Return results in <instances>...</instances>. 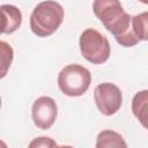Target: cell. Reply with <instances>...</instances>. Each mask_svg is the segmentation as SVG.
Returning a JSON list of instances; mask_svg holds the SVG:
<instances>
[{
  "mask_svg": "<svg viewBox=\"0 0 148 148\" xmlns=\"http://www.w3.org/2000/svg\"><path fill=\"white\" fill-rule=\"evenodd\" d=\"M132 27L136 38L141 40L148 39V13L143 12L132 16Z\"/></svg>",
  "mask_w": 148,
  "mask_h": 148,
  "instance_id": "8fae6325",
  "label": "cell"
},
{
  "mask_svg": "<svg viewBox=\"0 0 148 148\" xmlns=\"http://www.w3.org/2000/svg\"><path fill=\"white\" fill-rule=\"evenodd\" d=\"M140 2H142V3H145V5H147L148 3V0H139Z\"/></svg>",
  "mask_w": 148,
  "mask_h": 148,
  "instance_id": "4fadbf2b",
  "label": "cell"
},
{
  "mask_svg": "<svg viewBox=\"0 0 148 148\" xmlns=\"http://www.w3.org/2000/svg\"><path fill=\"white\" fill-rule=\"evenodd\" d=\"M147 110H148V91L142 90L136 92L132 99V111L143 127H147Z\"/></svg>",
  "mask_w": 148,
  "mask_h": 148,
  "instance_id": "ba28073f",
  "label": "cell"
},
{
  "mask_svg": "<svg viewBox=\"0 0 148 148\" xmlns=\"http://www.w3.org/2000/svg\"><path fill=\"white\" fill-rule=\"evenodd\" d=\"M94 99L98 111L104 116L114 114L123 104V94L119 87L111 82H103L96 86Z\"/></svg>",
  "mask_w": 148,
  "mask_h": 148,
  "instance_id": "5b68a950",
  "label": "cell"
},
{
  "mask_svg": "<svg viewBox=\"0 0 148 148\" xmlns=\"http://www.w3.org/2000/svg\"><path fill=\"white\" fill-rule=\"evenodd\" d=\"M96 148H110V147H127L124 138L112 131V130H104L98 133L96 139Z\"/></svg>",
  "mask_w": 148,
  "mask_h": 148,
  "instance_id": "9c48e42d",
  "label": "cell"
},
{
  "mask_svg": "<svg viewBox=\"0 0 148 148\" xmlns=\"http://www.w3.org/2000/svg\"><path fill=\"white\" fill-rule=\"evenodd\" d=\"M56 146H57V142L49 136L36 138L29 143V147H56Z\"/></svg>",
  "mask_w": 148,
  "mask_h": 148,
  "instance_id": "7c38bea8",
  "label": "cell"
},
{
  "mask_svg": "<svg viewBox=\"0 0 148 148\" xmlns=\"http://www.w3.org/2000/svg\"><path fill=\"white\" fill-rule=\"evenodd\" d=\"M79 46L82 57L94 65L104 64L111 54V46L108 38L92 28L82 31L79 39Z\"/></svg>",
  "mask_w": 148,
  "mask_h": 148,
  "instance_id": "277c9868",
  "label": "cell"
},
{
  "mask_svg": "<svg viewBox=\"0 0 148 148\" xmlns=\"http://www.w3.org/2000/svg\"><path fill=\"white\" fill-rule=\"evenodd\" d=\"M57 114V103L50 96H40L32 104L31 118L34 124L40 130H49L54 124Z\"/></svg>",
  "mask_w": 148,
  "mask_h": 148,
  "instance_id": "8992f818",
  "label": "cell"
},
{
  "mask_svg": "<svg viewBox=\"0 0 148 148\" xmlns=\"http://www.w3.org/2000/svg\"><path fill=\"white\" fill-rule=\"evenodd\" d=\"M92 10L118 44L132 47L139 43L132 28V16L125 12L119 0H94Z\"/></svg>",
  "mask_w": 148,
  "mask_h": 148,
  "instance_id": "6da1fadb",
  "label": "cell"
},
{
  "mask_svg": "<svg viewBox=\"0 0 148 148\" xmlns=\"http://www.w3.org/2000/svg\"><path fill=\"white\" fill-rule=\"evenodd\" d=\"M91 74L88 68L79 64L65 66L58 75V87L60 91L69 97L82 96L90 87Z\"/></svg>",
  "mask_w": 148,
  "mask_h": 148,
  "instance_id": "3957f363",
  "label": "cell"
},
{
  "mask_svg": "<svg viewBox=\"0 0 148 148\" xmlns=\"http://www.w3.org/2000/svg\"><path fill=\"white\" fill-rule=\"evenodd\" d=\"M22 23V13L14 5L0 6V35L15 32Z\"/></svg>",
  "mask_w": 148,
  "mask_h": 148,
  "instance_id": "52a82bcc",
  "label": "cell"
},
{
  "mask_svg": "<svg viewBox=\"0 0 148 148\" xmlns=\"http://www.w3.org/2000/svg\"><path fill=\"white\" fill-rule=\"evenodd\" d=\"M0 108H1V97H0Z\"/></svg>",
  "mask_w": 148,
  "mask_h": 148,
  "instance_id": "9a60e30c",
  "label": "cell"
},
{
  "mask_svg": "<svg viewBox=\"0 0 148 148\" xmlns=\"http://www.w3.org/2000/svg\"><path fill=\"white\" fill-rule=\"evenodd\" d=\"M13 59H14L13 47L7 42L0 39V80L7 75L10 65L13 62Z\"/></svg>",
  "mask_w": 148,
  "mask_h": 148,
  "instance_id": "30bf717a",
  "label": "cell"
},
{
  "mask_svg": "<svg viewBox=\"0 0 148 148\" xmlns=\"http://www.w3.org/2000/svg\"><path fill=\"white\" fill-rule=\"evenodd\" d=\"M65 17L62 6L54 0L39 2L30 15V29L38 37H49L61 25Z\"/></svg>",
  "mask_w": 148,
  "mask_h": 148,
  "instance_id": "7a4b0ae2",
  "label": "cell"
},
{
  "mask_svg": "<svg viewBox=\"0 0 148 148\" xmlns=\"http://www.w3.org/2000/svg\"><path fill=\"white\" fill-rule=\"evenodd\" d=\"M0 146H3V147H6V143H3V142H1V141H0Z\"/></svg>",
  "mask_w": 148,
  "mask_h": 148,
  "instance_id": "5bb4252c",
  "label": "cell"
}]
</instances>
